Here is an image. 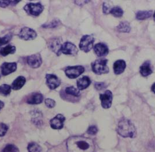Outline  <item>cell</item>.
I'll return each mask as SVG.
<instances>
[{
    "instance_id": "cell-20",
    "label": "cell",
    "mask_w": 155,
    "mask_h": 152,
    "mask_svg": "<svg viewBox=\"0 0 155 152\" xmlns=\"http://www.w3.org/2000/svg\"><path fill=\"white\" fill-rule=\"evenodd\" d=\"M26 79L23 76H19L13 81L12 84V88L14 90H19L25 85Z\"/></svg>"
},
{
    "instance_id": "cell-17",
    "label": "cell",
    "mask_w": 155,
    "mask_h": 152,
    "mask_svg": "<svg viewBox=\"0 0 155 152\" xmlns=\"http://www.w3.org/2000/svg\"><path fill=\"white\" fill-rule=\"evenodd\" d=\"M90 78L87 76H84L82 78L78 79L77 86L79 90H84L91 85Z\"/></svg>"
},
{
    "instance_id": "cell-27",
    "label": "cell",
    "mask_w": 155,
    "mask_h": 152,
    "mask_svg": "<svg viewBox=\"0 0 155 152\" xmlns=\"http://www.w3.org/2000/svg\"><path fill=\"white\" fill-rule=\"evenodd\" d=\"M28 152H41V147L36 143H31L28 146Z\"/></svg>"
},
{
    "instance_id": "cell-8",
    "label": "cell",
    "mask_w": 155,
    "mask_h": 152,
    "mask_svg": "<svg viewBox=\"0 0 155 152\" xmlns=\"http://www.w3.org/2000/svg\"><path fill=\"white\" fill-rule=\"evenodd\" d=\"M78 52V49L74 44L70 42L67 41L61 45L60 53H63L65 55H76Z\"/></svg>"
},
{
    "instance_id": "cell-39",
    "label": "cell",
    "mask_w": 155,
    "mask_h": 152,
    "mask_svg": "<svg viewBox=\"0 0 155 152\" xmlns=\"http://www.w3.org/2000/svg\"><path fill=\"white\" fill-rule=\"evenodd\" d=\"M153 18H154V20L155 21V11L154 13H153Z\"/></svg>"
},
{
    "instance_id": "cell-19",
    "label": "cell",
    "mask_w": 155,
    "mask_h": 152,
    "mask_svg": "<svg viewBox=\"0 0 155 152\" xmlns=\"http://www.w3.org/2000/svg\"><path fill=\"white\" fill-rule=\"evenodd\" d=\"M152 73V70L150 67V61H146L143 63L142 66L140 67V73L142 76L147 77L148 76Z\"/></svg>"
},
{
    "instance_id": "cell-21",
    "label": "cell",
    "mask_w": 155,
    "mask_h": 152,
    "mask_svg": "<svg viewBox=\"0 0 155 152\" xmlns=\"http://www.w3.org/2000/svg\"><path fill=\"white\" fill-rule=\"evenodd\" d=\"M152 15V11H140L136 13V18L138 20H145L150 18Z\"/></svg>"
},
{
    "instance_id": "cell-25",
    "label": "cell",
    "mask_w": 155,
    "mask_h": 152,
    "mask_svg": "<svg viewBox=\"0 0 155 152\" xmlns=\"http://www.w3.org/2000/svg\"><path fill=\"white\" fill-rule=\"evenodd\" d=\"M110 13L116 18L122 17L123 15V9L119 7H115L110 9Z\"/></svg>"
},
{
    "instance_id": "cell-12",
    "label": "cell",
    "mask_w": 155,
    "mask_h": 152,
    "mask_svg": "<svg viewBox=\"0 0 155 152\" xmlns=\"http://www.w3.org/2000/svg\"><path fill=\"white\" fill-rule=\"evenodd\" d=\"M65 120L64 116L62 114H58L50 121V124L53 129L60 130L64 127Z\"/></svg>"
},
{
    "instance_id": "cell-10",
    "label": "cell",
    "mask_w": 155,
    "mask_h": 152,
    "mask_svg": "<svg viewBox=\"0 0 155 152\" xmlns=\"http://www.w3.org/2000/svg\"><path fill=\"white\" fill-rule=\"evenodd\" d=\"M46 79L47 86L51 90L57 88L61 84V81L58 77L52 74H47L46 75Z\"/></svg>"
},
{
    "instance_id": "cell-14",
    "label": "cell",
    "mask_w": 155,
    "mask_h": 152,
    "mask_svg": "<svg viewBox=\"0 0 155 152\" xmlns=\"http://www.w3.org/2000/svg\"><path fill=\"white\" fill-rule=\"evenodd\" d=\"M94 52L98 56H107L109 53L108 46L104 43H98L94 46Z\"/></svg>"
},
{
    "instance_id": "cell-36",
    "label": "cell",
    "mask_w": 155,
    "mask_h": 152,
    "mask_svg": "<svg viewBox=\"0 0 155 152\" xmlns=\"http://www.w3.org/2000/svg\"><path fill=\"white\" fill-rule=\"evenodd\" d=\"M110 9L109 6H108L106 4L104 3L103 4V12L105 14H108V13H110Z\"/></svg>"
},
{
    "instance_id": "cell-24",
    "label": "cell",
    "mask_w": 155,
    "mask_h": 152,
    "mask_svg": "<svg viewBox=\"0 0 155 152\" xmlns=\"http://www.w3.org/2000/svg\"><path fill=\"white\" fill-rule=\"evenodd\" d=\"M65 93L68 95H71L72 96H74L75 97H79L81 95L79 90L75 88L74 86H69L66 88Z\"/></svg>"
},
{
    "instance_id": "cell-32",
    "label": "cell",
    "mask_w": 155,
    "mask_h": 152,
    "mask_svg": "<svg viewBox=\"0 0 155 152\" xmlns=\"http://www.w3.org/2000/svg\"><path fill=\"white\" fill-rule=\"evenodd\" d=\"M98 132V129L96 126H91L88 128L87 133L89 135H95Z\"/></svg>"
},
{
    "instance_id": "cell-5",
    "label": "cell",
    "mask_w": 155,
    "mask_h": 152,
    "mask_svg": "<svg viewBox=\"0 0 155 152\" xmlns=\"http://www.w3.org/2000/svg\"><path fill=\"white\" fill-rule=\"evenodd\" d=\"M84 71V68L83 66H68L65 69V73L68 78L74 79L81 75Z\"/></svg>"
},
{
    "instance_id": "cell-15",
    "label": "cell",
    "mask_w": 155,
    "mask_h": 152,
    "mask_svg": "<svg viewBox=\"0 0 155 152\" xmlns=\"http://www.w3.org/2000/svg\"><path fill=\"white\" fill-rule=\"evenodd\" d=\"M43 99L44 97L41 93H32V94L28 98L27 100V102L28 104L37 105L42 103Z\"/></svg>"
},
{
    "instance_id": "cell-7",
    "label": "cell",
    "mask_w": 155,
    "mask_h": 152,
    "mask_svg": "<svg viewBox=\"0 0 155 152\" xmlns=\"http://www.w3.org/2000/svg\"><path fill=\"white\" fill-rule=\"evenodd\" d=\"M37 33L35 30L29 27H23L21 29L18 36L23 40H32L37 37Z\"/></svg>"
},
{
    "instance_id": "cell-35",
    "label": "cell",
    "mask_w": 155,
    "mask_h": 152,
    "mask_svg": "<svg viewBox=\"0 0 155 152\" xmlns=\"http://www.w3.org/2000/svg\"><path fill=\"white\" fill-rule=\"evenodd\" d=\"M12 4V1H0V7L2 8H5L8 7L9 4Z\"/></svg>"
},
{
    "instance_id": "cell-37",
    "label": "cell",
    "mask_w": 155,
    "mask_h": 152,
    "mask_svg": "<svg viewBox=\"0 0 155 152\" xmlns=\"http://www.w3.org/2000/svg\"><path fill=\"white\" fill-rule=\"evenodd\" d=\"M151 90L153 93H155V83H153V84L152 85V86L151 87Z\"/></svg>"
},
{
    "instance_id": "cell-29",
    "label": "cell",
    "mask_w": 155,
    "mask_h": 152,
    "mask_svg": "<svg viewBox=\"0 0 155 152\" xmlns=\"http://www.w3.org/2000/svg\"><path fill=\"white\" fill-rule=\"evenodd\" d=\"M60 23V21L58 19H53L52 22L49 23L44 24L42 26L44 28H55L59 26Z\"/></svg>"
},
{
    "instance_id": "cell-30",
    "label": "cell",
    "mask_w": 155,
    "mask_h": 152,
    "mask_svg": "<svg viewBox=\"0 0 155 152\" xmlns=\"http://www.w3.org/2000/svg\"><path fill=\"white\" fill-rule=\"evenodd\" d=\"M2 152H19V150L15 146L12 144H9L6 146Z\"/></svg>"
},
{
    "instance_id": "cell-28",
    "label": "cell",
    "mask_w": 155,
    "mask_h": 152,
    "mask_svg": "<svg viewBox=\"0 0 155 152\" xmlns=\"http://www.w3.org/2000/svg\"><path fill=\"white\" fill-rule=\"evenodd\" d=\"M12 38V33H8L4 37H0V46L7 44V43H8L11 40Z\"/></svg>"
},
{
    "instance_id": "cell-9",
    "label": "cell",
    "mask_w": 155,
    "mask_h": 152,
    "mask_svg": "<svg viewBox=\"0 0 155 152\" xmlns=\"http://www.w3.org/2000/svg\"><path fill=\"white\" fill-rule=\"evenodd\" d=\"M100 99L101 102V106L104 109H108L112 105V93L109 90L100 95Z\"/></svg>"
},
{
    "instance_id": "cell-1",
    "label": "cell",
    "mask_w": 155,
    "mask_h": 152,
    "mask_svg": "<svg viewBox=\"0 0 155 152\" xmlns=\"http://www.w3.org/2000/svg\"><path fill=\"white\" fill-rule=\"evenodd\" d=\"M69 152H94L95 145L89 138L77 137H72L67 142Z\"/></svg>"
},
{
    "instance_id": "cell-16",
    "label": "cell",
    "mask_w": 155,
    "mask_h": 152,
    "mask_svg": "<svg viewBox=\"0 0 155 152\" xmlns=\"http://www.w3.org/2000/svg\"><path fill=\"white\" fill-rule=\"evenodd\" d=\"M126 67V64L125 61L123 60H117L114 63V73L116 74H120L124 71Z\"/></svg>"
},
{
    "instance_id": "cell-38",
    "label": "cell",
    "mask_w": 155,
    "mask_h": 152,
    "mask_svg": "<svg viewBox=\"0 0 155 152\" xmlns=\"http://www.w3.org/2000/svg\"><path fill=\"white\" fill-rule=\"evenodd\" d=\"M4 103L2 101L0 100V110H1V109L4 107Z\"/></svg>"
},
{
    "instance_id": "cell-2",
    "label": "cell",
    "mask_w": 155,
    "mask_h": 152,
    "mask_svg": "<svg viewBox=\"0 0 155 152\" xmlns=\"http://www.w3.org/2000/svg\"><path fill=\"white\" fill-rule=\"evenodd\" d=\"M117 132L123 138H134L136 137L137 131L134 125L129 120L123 118L118 123Z\"/></svg>"
},
{
    "instance_id": "cell-11",
    "label": "cell",
    "mask_w": 155,
    "mask_h": 152,
    "mask_svg": "<svg viewBox=\"0 0 155 152\" xmlns=\"http://www.w3.org/2000/svg\"><path fill=\"white\" fill-rule=\"evenodd\" d=\"M27 63L32 68H38L42 64V58L40 54L37 53L27 56Z\"/></svg>"
},
{
    "instance_id": "cell-6",
    "label": "cell",
    "mask_w": 155,
    "mask_h": 152,
    "mask_svg": "<svg viewBox=\"0 0 155 152\" xmlns=\"http://www.w3.org/2000/svg\"><path fill=\"white\" fill-rule=\"evenodd\" d=\"M44 7L40 3H30L27 4L24 7V9L29 15L37 16L42 12Z\"/></svg>"
},
{
    "instance_id": "cell-3",
    "label": "cell",
    "mask_w": 155,
    "mask_h": 152,
    "mask_svg": "<svg viewBox=\"0 0 155 152\" xmlns=\"http://www.w3.org/2000/svg\"><path fill=\"white\" fill-rule=\"evenodd\" d=\"M108 60L101 59L95 60L91 63L93 72L97 74H106L109 72V68L107 66Z\"/></svg>"
},
{
    "instance_id": "cell-22",
    "label": "cell",
    "mask_w": 155,
    "mask_h": 152,
    "mask_svg": "<svg viewBox=\"0 0 155 152\" xmlns=\"http://www.w3.org/2000/svg\"><path fill=\"white\" fill-rule=\"evenodd\" d=\"M16 51V47L11 45L4 47L0 50V53L3 56H6L9 54H13Z\"/></svg>"
},
{
    "instance_id": "cell-23",
    "label": "cell",
    "mask_w": 155,
    "mask_h": 152,
    "mask_svg": "<svg viewBox=\"0 0 155 152\" xmlns=\"http://www.w3.org/2000/svg\"><path fill=\"white\" fill-rule=\"evenodd\" d=\"M117 29L121 33H129L131 27L127 22H122L117 26Z\"/></svg>"
},
{
    "instance_id": "cell-34",
    "label": "cell",
    "mask_w": 155,
    "mask_h": 152,
    "mask_svg": "<svg viewBox=\"0 0 155 152\" xmlns=\"http://www.w3.org/2000/svg\"><path fill=\"white\" fill-rule=\"evenodd\" d=\"M94 86L97 90H102L107 87V85H106L104 83H96L94 84Z\"/></svg>"
},
{
    "instance_id": "cell-31",
    "label": "cell",
    "mask_w": 155,
    "mask_h": 152,
    "mask_svg": "<svg viewBox=\"0 0 155 152\" xmlns=\"http://www.w3.org/2000/svg\"><path fill=\"white\" fill-rule=\"evenodd\" d=\"M8 130V127L4 124L0 123V137L4 136Z\"/></svg>"
},
{
    "instance_id": "cell-33",
    "label": "cell",
    "mask_w": 155,
    "mask_h": 152,
    "mask_svg": "<svg viewBox=\"0 0 155 152\" xmlns=\"http://www.w3.org/2000/svg\"><path fill=\"white\" fill-rule=\"evenodd\" d=\"M45 105L46 106L49 108H53L55 106L56 103H55L54 100H53V99L48 98L45 100Z\"/></svg>"
},
{
    "instance_id": "cell-18",
    "label": "cell",
    "mask_w": 155,
    "mask_h": 152,
    "mask_svg": "<svg viewBox=\"0 0 155 152\" xmlns=\"http://www.w3.org/2000/svg\"><path fill=\"white\" fill-rule=\"evenodd\" d=\"M61 46V44L60 43V41H59V39H53L49 42L50 49L52 51L56 53L58 56H59L60 55V50Z\"/></svg>"
},
{
    "instance_id": "cell-26",
    "label": "cell",
    "mask_w": 155,
    "mask_h": 152,
    "mask_svg": "<svg viewBox=\"0 0 155 152\" xmlns=\"http://www.w3.org/2000/svg\"><path fill=\"white\" fill-rule=\"evenodd\" d=\"M11 88L12 87L9 85H7V84L1 85L0 86V94L4 96L8 95L11 92Z\"/></svg>"
},
{
    "instance_id": "cell-13",
    "label": "cell",
    "mask_w": 155,
    "mask_h": 152,
    "mask_svg": "<svg viewBox=\"0 0 155 152\" xmlns=\"http://www.w3.org/2000/svg\"><path fill=\"white\" fill-rule=\"evenodd\" d=\"M17 69V64L15 62L12 63H4L1 66V73L3 76H7L16 71Z\"/></svg>"
},
{
    "instance_id": "cell-4",
    "label": "cell",
    "mask_w": 155,
    "mask_h": 152,
    "mask_svg": "<svg viewBox=\"0 0 155 152\" xmlns=\"http://www.w3.org/2000/svg\"><path fill=\"white\" fill-rule=\"evenodd\" d=\"M94 39L93 37L89 35H85L81 39L79 43V48L84 51V52H88L92 49Z\"/></svg>"
}]
</instances>
